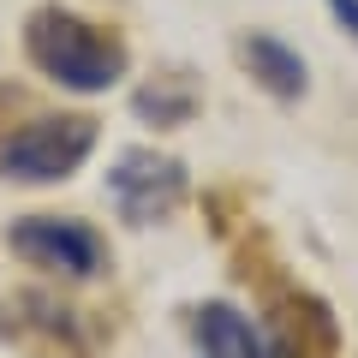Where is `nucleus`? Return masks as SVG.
I'll list each match as a JSON object with an SVG mask.
<instances>
[{"label": "nucleus", "instance_id": "f257e3e1", "mask_svg": "<svg viewBox=\"0 0 358 358\" xmlns=\"http://www.w3.org/2000/svg\"><path fill=\"white\" fill-rule=\"evenodd\" d=\"M24 48L54 84L78 90V96H96V90H114L126 78V42L108 36L102 24L66 13V6H42L24 24Z\"/></svg>", "mask_w": 358, "mask_h": 358}, {"label": "nucleus", "instance_id": "f03ea898", "mask_svg": "<svg viewBox=\"0 0 358 358\" xmlns=\"http://www.w3.org/2000/svg\"><path fill=\"white\" fill-rule=\"evenodd\" d=\"M90 150H96V120L48 114L13 131V143L0 150V173L18 179V185H54V179H72L90 162Z\"/></svg>", "mask_w": 358, "mask_h": 358}, {"label": "nucleus", "instance_id": "7ed1b4c3", "mask_svg": "<svg viewBox=\"0 0 358 358\" xmlns=\"http://www.w3.org/2000/svg\"><path fill=\"white\" fill-rule=\"evenodd\" d=\"M6 245H13L24 263L36 268H54V275H72V281H90L108 268V245L90 221H72V215H24L6 227Z\"/></svg>", "mask_w": 358, "mask_h": 358}, {"label": "nucleus", "instance_id": "20e7f679", "mask_svg": "<svg viewBox=\"0 0 358 358\" xmlns=\"http://www.w3.org/2000/svg\"><path fill=\"white\" fill-rule=\"evenodd\" d=\"M192 192V179H185V162L173 155H155V150H126L108 173V197L126 221L150 227V221H167Z\"/></svg>", "mask_w": 358, "mask_h": 358}, {"label": "nucleus", "instance_id": "39448f33", "mask_svg": "<svg viewBox=\"0 0 358 358\" xmlns=\"http://www.w3.org/2000/svg\"><path fill=\"white\" fill-rule=\"evenodd\" d=\"M268 358H334V317L317 299H287L275 310V334H268Z\"/></svg>", "mask_w": 358, "mask_h": 358}, {"label": "nucleus", "instance_id": "423d86ee", "mask_svg": "<svg viewBox=\"0 0 358 358\" xmlns=\"http://www.w3.org/2000/svg\"><path fill=\"white\" fill-rule=\"evenodd\" d=\"M192 334H197V358H268L263 334L251 329L245 310H233L227 299H209L192 310Z\"/></svg>", "mask_w": 358, "mask_h": 358}, {"label": "nucleus", "instance_id": "0eeeda50", "mask_svg": "<svg viewBox=\"0 0 358 358\" xmlns=\"http://www.w3.org/2000/svg\"><path fill=\"white\" fill-rule=\"evenodd\" d=\"M239 60L251 66V78L268 90V96H281V102H299L305 96V60H299V48H287L281 36H268V30H251V36L239 42Z\"/></svg>", "mask_w": 358, "mask_h": 358}, {"label": "nucleus", "instance_id": "6e6552de", "mask_svg": "<svg viewBox=\"0 0 358 358\" xmlns=\"http://www.w3.org/2000/svg\"><path fill=\"white\" fill-rule=\"evenodd\" d=\"M138 114L155 120V126H185V120L197 114V90L185 84V78H162V84L138 90Z\"/></svg>", "mask_w": 358, "mask_h": 358}, {"label": "nucleus", "instance_id": "1a4fd4ad", "mask_svg": "<svg viewBox=\"0 0 358 358\" xmlns=\"http://www.w3.org/2000/svg\"><path fill=\"white\" fill-rule=\"evenodd\" d=\"M329 13L341 18V24H346V36L358 42V0H329Z\"/></svg>", "mask_w": 358, "mask_h": 358}]
</instances>
